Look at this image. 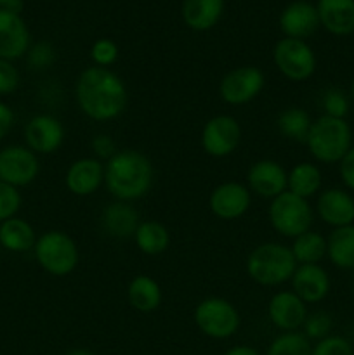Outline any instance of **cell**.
Returning a JSON list of instances; mask_svg holds the SVG:
<instances>
[{
  "label": "cell",
  "instance_id": "obj_1",
  "mask_svg": "<svg viewBox=\"0 0 354 355\" xmlns=\"http://www.w3.org/2000/svg\"><path fill=\"white\" fill-rule=\"evenodd\" d=\"M73 94L83 116L97 123H106L121 116L128 101L124 80L110 68L94 64L76 76Z\"/></svg>",
  "mask_w": 354,
  "mask_h": 355
},
{
  "label": "cell",
  "instance_id": "obj_2",
  "mask_svg": "<svg viewBox=\"0 0 354 355\" xmlns=\"http://www.w3.org/2000/svg\"><path fill=\"white\" fill-rule=\"evenodd\" d=\"M155 168L144 153L137 149H118L108 162H104V186L113 200H142L151 191Z\"/></svg>",
  "mask_w": 354,
  "mask_h": 355
},
{
  "label": "cell",
  "instance_id": "obj_3",
  "mask_svg": "<svg viewBox=\"0 0 354 355\" xmlns=\"http://www.w3.org/2000/svg\"><path fill=\"white\" fill-rule=\"evenodd\" d=\"M295 269H297V262L292 255L290 246L276 241L257 245L246 257L245 262L246 276L264 288L290 283Z\"/></svg>",
  "mask_w": 354,
  "mask_h": 355
},
{
  "label": "cell",
  "instance_id": "obj_4",
  "mask_svg": "<svg viewBox=\"0 0 354 355\" xmlns=\"http://www.w3.org/2000/svg\"><path fill=\"white\" fill-rule=\"evenodd\" d=\"M305 148L318 163L333 165L353 148V130L342 118L321 114L312 120L311 130L305 139Z\"/></svg>",
  "mask_w": 354,
  "mask_h": 355
},
{
  "label": "cell",
  "instance_id": "obj_5",
  "mask_svg": "<svg viewBox=\"0 0 354 355\" xmlns=\"http://www.w3.org/2000/svg\"><path fill=\"white\" fill-rule=\"evenodd\" d=\"M35 260L44 272L54 277H66L75 272L80 263V250L75 239L65 231H45L37 238Z\"/></svg>",
  "mask_w": 354,
  "mask_h": 355
},
{
  "label": "cell",
  "instance_id": "obj_6",
  "mask_svg": "<svg viewBox=\"0 0 354 355\" xmlns=\"http://www.w3.org/2000/svg\"><path fill=\"white\" fill-rule=\"evenodd\" d=\"M267 220L278 234L294 239L311 231V225L314 222V208L311 207L309 200H304L290 191H285L269 201Z\"/></svg>",
  "mask_w": 354,
  "mask_h": 355
},
{
  "label": "cell",
  "instance_id": "obj_7",
  "mask_svg": "<svg viewBox=\"0 0 354 355\" xmlns=\"http://www.w3.org/2000/svg\"><path fill=\"white\" fill-rule=\"evenodd\" d=\"M193 319L196 328L212 340H228L238 333L242 318L233 302L222 297H208L198 302Z\"/></svg>",
  "mask_w": 354,
  "mask_h": 355
},
{
  "label": "cell",
  "instance_id": "obj_8",
  "mask_svg": "<svg viewBox=\"0 0 354 355\" xmlns=\"http://www.w3.org/2000/svg\"><path fill=\"white\" fill-rule=\"evenodd\" d=\"M273 62L280 75L288 82H307L316 73L318 59L305 40L283 37L273 49Z\"/></svg>",
  "mask_w": 354,
  "mask_h": 355
},
{
  "label": "cell",
  "instance_id": "obj_9",
  "mask_svg": "<svg viewBox=\"0 0 354 355\" xmlns=\"http://www.w3.org/2000/svg\"><path fill=\"white\" fill-rule=\"evenodd\" d=\"M266 87V75L252 64L238 66L226 73L219 82V97L228 106H245L255 101Z\"/></svg>",
  "mask_w": 354,
  "mask_h": 355
},
{
  "label": "cell",
  "instance_id": "obj_10",
  "mask_svg": "<svg viewBox=\"0 0 354 355\" xmlns=\"http://www.w3.org/2000/svg\"><path fill=\"white\" fill-rule=\"evenodd\" d=\"M242 127L231 114H215L201 127L200 146L210 158H228L238 149Z\"/></svg>",
  "mask_w": 354,
  "mask_h": 355
},
{
  "label": "cell",
  "instance_id": "obj_11",
  "mask_svg": "<svg viewBox=\"0 0 354 355\" xmlns=\"http://www.w3.org/2000/svg\"><path fill=\"white\" fill-rule=\"evenodd\" d=\"M40 173V159L26 146L12 144L0 149V180L9 186L26 187Z\"/></svg>",
  "mask_w": 354,
  "mask_h": 355
},
{
  "label": "cell",
  "instance_id": "obj_12",
  "mask_svg": "<svg viewBox=\"0 0 354 355\" xmlns=\"http://www.w3.org/2000/svg\"><path fill=\"white\" fill-rule=\"evenodd\" d=\"M65 125L54 114H35L24 127V146L38 156L58 153L65 144Z\"/></svg>",
  "mask_w": 354,
  "mask_h": 355
},
{
  "label": "cell",
  "instance_id": "obj_13",
  "mask_svg": "<svg viewBox=\"0 0 354 355\" xmlns=\"http://www.w3.org/2000/svg\"><path fill=\"white\" fill-rule=\"evenodd\" d=\"M252 205V193L246 184L228 180L212 189L208 196V208L219 220H238L248 211Z\"/></svg>",
  "mask_w": 354,
  "mask_h": 355
},
{
  "label": "cell",
  "instance_id": "obj_14",
  "mask_svg": "<svg viewBox=\"0 0 354 355\" xmlns=\"http://www.w3.org/2000/svg\"><path fill=\"white\" fill-rule=\"evenodd\" d=\"M287 186L288 170L276 159H259L246 172V187L264 200H274L287 191Z\"/></svg>",
  "mask_w": 354,
  "mask_h": 355
},
{
  "label": "cell",
  "instance_id": "obj_15",
  "mask_svg": "<svg viewBox=\"0 0 354 355\" xmlns=\"http://www.w3.org/2000/svg\"><path fill=\"white\" fill-rule=\"evenodd\" d=\"M307 305L292 290H281L269 298L267 319L280 331H301L307 319Z\"/></svg>",
  "mask_w": 354,
  "mask_h": 355
},
{
  "label": "cell",
  "instance_id": "obj_16",
  "mask_svg": "<svg viewBox=\"0 0 354 355\" xmlns=\"http://www.w3.org/2000/svg\"><path fill=\"white\" fill-rule=\"evenodd\" d=\"M316 215L332 229L354 224V198L342 187L319 191L316 198Z\"/></svg>",
  "mask_w": 354,
  "mask_h": 355
},
{
  "label": "cell",
  "instance_id": "obj_17",
  "mask_svg": "<svg viewBox=\"0 0 354 355\" xmlns=\"http://www.w3.org/2000/svg\"><path fill=\"white\" fill-rule=\"evenodd\" d=\"M104 184V162L94 156H83L69 163L65 173V186L73 196L87 198Z\"/></svg>",
  "mask_w": 354,
  "mask_h": 355
},
{
  "label": "cell",
  "instance_id": "obj_18",
  "mask_svg": "<svg viewBox=\"0 0 354 355\" xmlns=\"http://www.w3.org/2000/svg\"><path fill=\"white\" fill-rule=\"evenodd\" d=\"M292 291L304 302L305 305L319 304L328 297L332 290V281L328 272L319 263H305L297 266L290 279Z\"/></svg>",
  "mask_w": 354,
  "mask_h": 355
},
{
  "label": "cell",
  "instance_id": "obj_19",
  "mask_svg": "<svg viewBox=\"0 0 354 355\" xmlns=\"http://www.w3.org/2000/svg\"><path fill=\"white\" fill-rule=\"evenodd\" d=\"M30 45V30L21 14L0 9V59H21Z\"/></svg>",
  "mask_w": 354,
  "mask_h": 355
},
{
  "label": "cell",
  "instance_id": "obj_20",
  "mask_svg": "<svg viewBox=\"0 0 354 355\" xmlns=\"http://www.w3.org/2000/svg\"><path fill=\"white\" fill-rule=\"evenodd\" d=\"M319 26L321 24H319L316 6L305 0H295L288 3L280 14V30L287 38L305 40L314 35Z\"/></svg>",
  "mask_w": 354,
  "mask_h": 355
},
{
  "label": "cell",
  "instance_id": "obj_21",
  "mask_svg": "<svg viewBox=\"0 0 354 355\" xmlns=\"http://www.w3.org/2000/svg\"><path fill=\"white\" fill-rule=\"evenodd\" d=\"M101 229L113 239L134 238L135 229L141 224V215L135 207L127 201L113 200L101 211Z\"/></svg>",
  "mask_w": 354,
  "mask_h": 355
},
{
  "label": "cell",
  "instance_id": "obj_22",
  "mask_svg": "<svg viewBox=\"0 0 354 355\" xmlns=\"http://www.w3.org/2000/svg\"><path fill=\"white\" fill-rule=\"evenodd\" d=\"M319 24L337 37L354 33V0H319Z\"/></svg>",
  "mask_w": 354,
  "mask_h": 355
},
{
  "label": "cell",
  "instance_id": "obj_23",
  "mask_svg": "<svg viewBox=\"0 0 354 355\" xmlns=\"http://www.w3.org/2000/svg\"><path fill=\"white\" fill-rule=\"evenodd\" d=\"M127 300L134 311L149 314L156 311L163 302V290L155 277L148 274H137L127 286Z\"/></svg>",
  "mask_w": 354,
  "mask_h": 355
},
{
  "label": "cell",
  "instance_id": "obj_24",
  "mask_svg": "<svg viewBox=\"0 0 354 355\" xmlns=\"http://www.w3.org/2000/svg\"><path fill=\"white\" fill-rule=\"evenodd\" d=\"M224 0H184L183 21L189 30L208 31L221 21Z\"/></svg>",
  "mask_w": 354,
  "mask_h": 355
},
{
  "label": "cell",
  "instance_id": "obj_25",
  "mask_svg": "<svg viewBox=\"0 0 354 355\" xmlns=\"http://www.w3.org/2000/svg\"><path fill=\"white\" fill-rule=\"evenodd\" d=\"M37 232L24 218L12 217L0 224V245L10 253L33 252Z\"/></svg>",
  "mask_w": 354,
  "mask_h": 355
},
{
  "label": "cell",
  "instance_id": "obj_26",
  "mask_svg": "<svg viewBox=\"0 0 354 355\" xmlns=\"http://www.w3.org/2000/svg\"><path fill=\"white\" fill-rule=\"evenodd\" d=\"M326 257L337 269H354V224L330 232L326 238Z\"/></svg>",
  "mask_w": 354,
  "mask_h": 355
},
{
  "label": "cell",
  "instance_id": "obj_27",
  "mask_svg": "<svg viewBox=\"0 0 354 355\" xmlns=\"http://www.w3.org/2000/svg\"><path fill=\"white\" fill-rule=\"evenodd\" d=\"M323 175L321 170L316 163L301 162L288 170V186L287 191L297 194V196L309 200L321 191Z\"/></svg>",
  "mask_w": 354,
  "mask_h": 355
},
{
  "label": "cell",
  "instance_id": "obj_28",
  "mask_svg": "<svg viewBox=\"0 0 354 355\" xmlns=\"http://www.w3.org/2000/svg\"><path fill=\"white\" fill-rule=\"evenodd\" d=\"M132 239L139 252L148 257L162 255L170 246L169 229L158 220H141Z\"/></svg>",
  "mask_w": 354,
  "mask_h": 355
},
{
  "label": "cell",
  "instance_id": "obj_29",
  "mask_svg": "<svg viewBox=\"0 0 354 355\" xmlns=\"http://www.w3.org/2000/svg\"><path fill=\"white\" fill-rule=\"evenodd\" d=\"M311 125V114L298 106L285 107L276 118V128L281 137L288 139L292 142H298V144H305Z\"/></svg>",
  "mask_w": 354,
  "mask_h": 355
},
{
  "label": "cell",
  "instance_id": "obj_30",
  "mask_svg": "<svg viewBox=\"0 0 354 355\" xmlns=\"http://www.w3.org/2000/svg\"><path fill=\"white\" fill-rule=\"evenodd\" d=\"M290 250L297 266L319 263L326 257V238L311 229L292 239Z\"/></svg>",
  "mask_w": 354,
  "mask_h": 355
},
{
  "label": "cell",
  "instance_id": "obj_31",
  "mask_svg": "<svg viewBox=\"0 0 354 355\" xmlns=\"http://www.w3.org/2000/svg\"><path fill=\"white\" fill-rule=\"evenodd\" d=\"M312 343L302 331L278 335L267 347L266 355H311Z\"/></svg>",
  "mask_w": 354,
  "mask_h": 355
},
{
  "label": "cell",
  "instance_id": "obj_32",
  "mask_svg": "<svg viewBox=\"0 0 354 355\" xmlns=\"http://www.w3.org/2000/svg\"><path fill=\"white\" fill-rule=\"evenodd\" d=\"M333 328V318L326 311H316L307 314L304 326H302V333L307 336L311 342H319V340L326 338L332 335Z\"/></svg>",
  "mask_w": 354,
  "mask_h": 355
},
{
  "label": "cell",
  "instance_id": "obj_33",
  "mask_svg": "<svg viewBox=\"0 0 354 355\" xmlns=\"http://www.w3.org/2000/svg\"><path fill=\"white\" fill-rule=\"evenodd\" d=\"M349 97L344 90L337 89V87H330L323 92L321 96V107L323 114L332 118H342L346 120L347 113H349Z\"/></svg>",
  "mask_w": 354,
  "mask_h": 355
},
{
  "label": "cell",
  "instance_id": "obj_34",
  "mask_svg": "<svg viewBox=\"0 0 354 355\" xmlns=\"http://www.w3.org/2000/svg\"><path fill=\"white\" fill-rule=\"evenodd\" d=\"M118 55H120V49H118L117 42L111 38H97L90 47V59H92L94 66H99V68L113 66Z\"/></svg>",
  "mask_w": 354,
  "mask_h": 355
},
{
  "label": "cell",
  "instance_id": "obj_35",
  "mask_svg": "<svg viewBox=\"0 0 354 355\" xmlns=\"http://www.w3.org/2000/svg\"><path fill=\"white\" fill-rule=\"evenodd\" d=\"M26 61L31 69L44 71L51 68L56 61V49L51 42H38V44L30 45L26 52Z\"/></svg>",
  "mask_w": 354,
  "mask_h": 355
},
{
  "label": "cell",
  "instance_id": "obj_36",
  "mask_svg": "<svg viewBox=\"0 0 354 355\" xmlns=\"http://www.w3.org/2000/svg\"><path fill=\"white\" fill-rule=\"evenodd\" d=\"M21 203H23V198H21L19 189L0 180V224L16 217Z\"/></svg>",
  "mask_w": 354,
  "mask_h": 355
},
{
  "label": "cell",
  "instance_id": "obj_37",
  "mask_svg": "<svg viewBox=\"0 0 354 355\" xmlns=\"http://www.w3.org/2000/svg\"><path fill=\"white\" fill-rule=\"evenodd\" d=\"M311 355H354L353 343L340 335H330L312 345Z\"/></svg>",
  "mask_w": 354,
  "mask_h": 355
},
{
  "label": "cell",
  "instance_id": "obj_38",
  "mask_svg": "<svg viewBox=\"0 0 354 355\" xmlns=\"http://www.w3.org/2000/svg\"><path fill=\"white\" fill-rule=\"evenodd\" d=\"M19 71L12 61L0 59V96H9L19 87Z\"/></svg>",
  "mask_w": 354,
  "mask_h": 355
},
{
  "label": "cell",
  "instance_id": "obj_39",
  "mask_svg": "<svg viewBox=\"0 0 354 355\" xmlns=\"http://www.w3.org/2000/svg\"><path fill=\"white\" fill-rule=\"evenodd\" d=\"M90 149L94 153V158L101 159V162H108L118 151L113 137L108 134L94 135L92 141H90Z\"/></svg>",
  "mask_w": 354,
  "mask_h": 355
},
{
  "label": "cell",
  "instance_id": "obj_40",
  "mask_svg": "<svg viewBox=\"0 0 354 355\" xmlns=\"http://www.w3.org/2000/svg\"><path fill=\"white\" fill-rule=\"evenodd\" d=\"M339 175L346 189L354 193V146L339 162Z\"/></svg>",
  "mask_w": 354,
  "mask_h": 355
},
{
  "label": "cell",
  "instance_id": "obj_41",
  "mask_svg": "<svg viewBox=\"0 0 354 355\" xmlns=\"http://www.w3.org/2000/svg\"><path fill=\"white\" fill-rule=\"evenodd\" d=\"M14 120H16V116H14L12 107L0 101V142L12 130Z\"/></svg>",
  "mask_w": 354,
  "mask_h": 355
},
{
  "label": "cell",
  "instance_id": "obj_42",
  "mask_svg": "<svg viewBox=\"0 0 354 355\" xmlns=\"http://www.w3.org/2000/svg\"><path fill=\"white\" fill-rule=\"evenodd\" d=\"M224 355H260V352L250 345H235L226 350Z\"/></svg>",
  "mask_w": 354,
  "mask_h": 355
},
{
  "label": "cell",
  "instance_id": "obj_43",
  "mask_svg": "<svg viewBox=\"0 0 354 355\" xmlns=\"http://www.w3.org/2000/svg\"><path fill=\"white\" fill-rule=\"evenodd\" d=\"M0 9L19 14L23 9V0H0Z\"/></svg>",
  "mask_w": 354,
  "mask_h": 355
},
{
  "label": "cell",
  "instance_id": "obj_44",
  "mask_svg": "<svg viewBox=\"0 0 354 355\" xmlns=\"http://www.w3.org/2000/svg\"><path fill=\"white\" fill-rule=\"evenodd\" d=\"M62 355H97V354L92 352V350H89V349H73Z\"/></svg>",
  "mask_w": 354,
  "mask_h": 355
},
{
  "label": "cell",
  "instance_id": "obj_45",
  "mask_svg": "<svg viewBox=\"0 0 354 355\" xmlns=\"http://www.w3.org/2000/svg\"><path fill=\"white\" fill-rule=\"evenodd\" d=\"M351 97H353L354 101V80H353V85H351Z\"/></svg>",
  "mask_w": 354,
  "mask_h": 355
}]
</instances>
